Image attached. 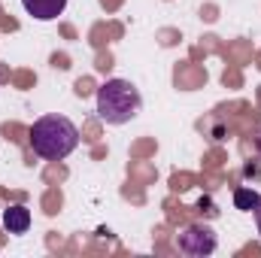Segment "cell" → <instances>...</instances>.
<instances>
[{
	"mask_svg": "<svg viewBox=\"0 0 261 258\" xmlns=\"http://www.w3.org/2000/svg\"><path fill=\"white\" fill-rule=\"evenodd\" d=\"M21 6L37 21H52V18H58L67 9V0H21Z\"/></svg>",
	"mask_w": 261,
	"mask_h": 258,
	"instance_id": "4",
	"label": "cell"
},
{
	"mask_svg": "<svg viewBox=\"0 0 261 258\" xmlns=\"http://www.w3.org/2000/svg\"><path fill=\"white\" fill-rule=\"evenodd\" d=\"M258 152H261V131H258Z\"/></svg>",
	"mask_w": 261,
	"mask_h": 258,
	"instance_id": "8",
	"label": "cell"
},
{
	"mask_svg": "<svg viewBox=\"0 0 261 258\" xmlns=\"http://www.w3.org/2000/svg\"><path fill=\"white\" fill-rule=\"evenodd\" d=\"M216 246H219L216 231L206 228V225H189V228L179 234V252H186V255H195V258L213 255Z\"/></svg>",
	"mask_w": 261,
	"mask_h": 258,
	"instance_id": "3",
	"label": "cell"
},
{
	"mask_svg": "<svg viewBox=\"0 0 261 258\" xmlns=\"http://www.w3.org/2000/svg\"><path fill=\"white\" fill-rule=\"evenodd\" d=\"M31 146L46 161H61L79 146V128L67 116H43L31 128Z\"/></svg>",
	"mask_w": 261,
	"mask_h": 258,
	"instance_id": "1",
	"label": "cell"
},
{
	"mask_svg": "<svg viewBox=\"0 0 261 258\" xmlns=\"http://www.w3.org/2000/svg\"><path fill=\"white\" fill-rule=\"evenodd\" d=\"M143 110L140 88L128 79H107L97 88V116L107 125H125Z\"/></svg>",
	"mask_w": 261,
	"mask_h": 258,
	"instance_id": "2",
	"label": "cell"
},
{
	"mask_svg": "<svg viewBox=\"0 0 261 258\" xmlns=\"http://www.w3.org/2000/svg\"><path fill=\"white\" fill-rule=\"evenodd\" d=\"M261 194H255L252 189H237L234 192V203H237V210H243V213H252L255 210V203H258Z\"/></svg>",
	"mask_w": 261,
	"mask_h": 258,
	"instance_id": "6",
	"label": "cell"
},
{
	"mask_svg": "<svg viewBox=\"0 0 261 258\" xmlns=\"http://www.w3.org/2000/svg\"><path fill=\"white\" fill-rule=\"evenodd\" d=\"M3 228H6L9 234H24V231L31 228V210L21 207V203L3 210Z\"/></svg>",
	"mask_w": 261,
	"mask_h": 258,
	"instance_id": "5",
	"label": "cell"
},
{
	"mask_svg": "<svg viewBox=\"0 0 261 258\" xmlns=\"http://www.w3.org/2000/svg\"><path fill=\"white\" fill-rule=\"evenodd\" d=\"M255 225H258V234H261V197H258V203H255Z\"/></svg>",
	"mask_w": 261,
	"mask_h": 258,
	"instance_id": "7",
	"label": "cell"
}]
</instances>
